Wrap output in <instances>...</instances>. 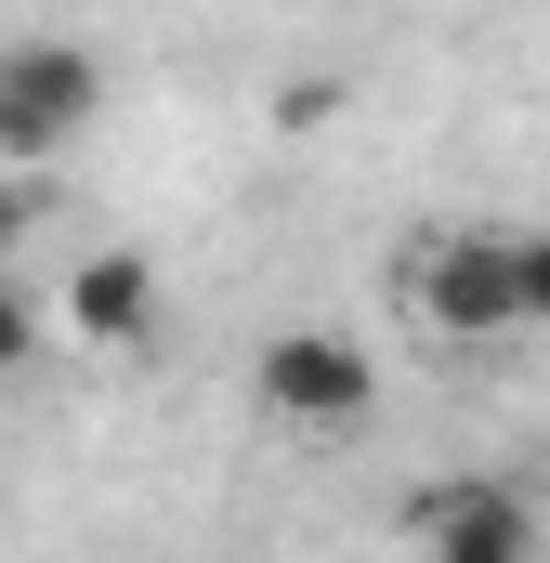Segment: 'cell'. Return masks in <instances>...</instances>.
<instances>
[{"label": "cell", "instance_id": "52a82bcc", "mask_svg": "<svg viewBox=\"0 0 550 563\" xmlns=\"http://www.w3.org/2000/svg\"><path fill=\"white\" fill-rule=\"evenodd\" d=\"M26 354H40V301H26V288H0V380H13Z\"/></svg>", "mask_w": 550, "mask_h": 563}, {"label": "cell", "instance_id": "277c9868", "mask_svg": "<svg viewBox=\"0 0 550 563\" xmlns=\"http://www.w3.org/2000/svg\"><path fill=\"white\" fill-rule=\"evenodd\" d=\"M144 328H157V263H144V250H92V263L66 276V341L132 354Z\"/></svg>", "mask_w": 550, "mask_h": 563}, {"label": "cell", "instance_id": "8992f818", "mask_svg": "<svg viewBox=\"0 0 550 563\" xmlns=\"http://www.w3.org/2000/svg\"><path fill=\"white\" fill-rule=\"evenodd\" d=\"M512 301L525 328H550V223H512Z\"/></svg>", "mask_w": 550, "mask_h": 563}, {"label": "cell", "instance_id": "7a4b0ae2", "mask_svg": "<svg viewBox=\"0 0 550 563\" xmlns=\"http://www.w3.org/2000/svg\"><path fill=\"white\" fill-rule=\"evenodd\" d=\"M407 301L432 341H459V354H485V341H525V301H512V223H459V236H432L407 263Z\"/></svg>", "mask_w": 550, "mask_h": 563}, {"label": "cell", "instance_id": "5b68a950", "mask_svg": "<svg viewBox=\"0 0 550 563\" xmlns=\"http://www.w3.org/2000/svg\"><path fill=\"white\" fill-rule=\"evenodd\" d=\"M419 551L432 563H525L538 551V511H525L512 485H446V498L419 511Z\"/></svg>", "mask_w": 550, "mask_h": 563}, {"label": "cell", "instance_id": "6da1fadb", "mask_svg": "<svg viewBox=\"0 0 550 563\" xmlns=\"http://www.w3.org/2000/svg\"><path fill=\"white\" fill-rule=\"evenodd\" d=\"M106 119V53L66 40V26H26L0 40V170H53L66 144H92Z\"/></svg>", "mask_w": 550, "mask_h": 563}, {"label": "cell", "instance_id": "ba28073f", "mask_svg": "<svg viewBox=\"0 0 550 563\" xmlns=\"http://www.w3.org/2000/svg\"><path fill=\"white\" fill-rule=\"evenodd\" d=\"M26 223H40V197H26V170H0V263L26 250Z\"/></svg>", "mask_w": 550, "mask_h": 563}, {"label": "cell", "instance_id": "3957f363", "mask_svg": "<svg viewBox=\"0 0 550 563\" xmlns=\"http://www.w3.org/2000/svg\"><path fill=\"white\" fill-rule=\"evenodd\" d=\"M250 394H263L288 432H354L381 407V354H367L354 328H275L263 367H250Z\"/></svg>", "mask_w": 550, "mask_h": 563}]
</instances>
